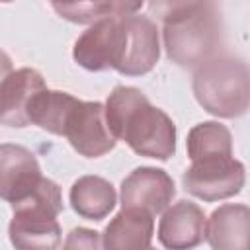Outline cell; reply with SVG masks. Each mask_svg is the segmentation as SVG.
<instances>
[{"label": "cell", "instance_id": "cell-1", "mask_svg": "<svg viewBox=\"0 0 250 250\" xmlns=\"http://www.w3.org/2000/svg\"><path fill=\"white\" fill-rule=\"evenodd\" d=\"M160 57L158 27L146 16H115L92 23L74 43L72 59L86 70L141 76Z\"/></svg>", "mask_w": 250, "mask_h": 250}, {"label": "cell", "instance_id": "cell-9", "mask_svg": "<svg viewBox=\"0 0 250 250\" xmlns=\"http://www.w3.org/2000/svg\"><path fill=\"white\" fill-rule=\"evenodd\" d=\"M43 174L35 154L14 143L0 145V199L10 205L29 195Z\"/></svg>", "mask_w": 250, "mask_h": 250}, {"label": "cell", "instance_id": "cell-4", "mask_svg": "<svg viewBox=\"0 0 250 250\" xmlns=\"http://www.w3.org/2000/svg\"><path fill=\"white\" fill-rule=\"evenodd\" d=\"M12 211L8 234L16 250H59L61 225L57 215L62 211V195L53 180L43 176L29 195L12 203Z\"/></svg>", "mask_w": 250, "mask_h": 250}, {"label": "cell", "instance_id": "cell-5", "mask_svg": "<svg viewBox=\"0 0 250 250\" xmlns=\"http://www.w3.org/2000/svg\"><path fill=\"white\" fill-rule=\"evenodd\" d=\"M193 94L199 105L217 117H238L248 109V66L238 57L217 55L193 72Z\"/></svg>", "mask_w": 250, "mask_h": 250}, {"label": "cell", "instance_id": "cell-2", "mask_svg": "<svg viewBox=\"0 0 250 250\" xmlns=\"http://www.w3.org/2000/svg\"><path fill=\"white\" fill-rule=\"evenodd\" d=\"M105 123L115 141H125L133 152L168 160L176 152V125L133 86H115L105 105Z\"/></svg>", "mask_w": 250, "mask_h": 250}, {"label": "cell", "instance_id": "cell-8", "mask_svg": "<svg viewBox=\"0 0 250 250\" xmlns=\"http://www.w3.org/2000/svg\"><path fill=\"white\" fill-rule=\"evenodd\" d=\"M176 195L174 180L160 168L141 166L121 182L123 209H139L148 215L162 213Z\"/></svg>", "mask_w": 250, "mask_h": 250}, {"label": "cell", "instance_id": "cell-18", "mask_svg": "<svg viewBox=\"0 0 250 250\" xmlns=\"http://www.w3.org/2000/svg\"><path fill=\"white\" fill-rule=\"evenodd\" d=\"M10 72H12V59L0 49V84H2V80H4Z\"/></svg>", "mask_w": 250, "mask_h": 250}, {"label": "cell", "instance_id": "cell-10", "mask_svg": "<svg viewBox=\"0 0 250 250\" xmlns=\"http://www.w3.org/2000/svg\"><path fill=\"white\" fill-rule=\"evenodd\" d=\"M205 225L203 209L182 199L164 211L158 225V240L168 250H193L205 238Z\"/></svg>", "mask_w": 250, "mask_h": 250}, {"label": "cell", "instance_id": "cell-7", "mask_svg": "<svg viewBox=\"0 0 250 250\" xmlns=\"http://www.w3.org/2000/svg\"><path fill=\"white\" fill-rule=\"evenodd\" d=\"M61 137H66L70 146L86 158L104 156L117 143L105 123L104 104L82 102L78 98L64 117Z\"/></svg>", "mask_w": 250, "mask_h": 250}, {"label": "cell", "instance_id": "cell-13", "mask_svg": "<svg viewBox=\"0 0 250 250\" xmlns=\"http://www.w3.org/2000/svg\"><path fill=\"white\" fill-rule=\"evenodd\" d=\"M154 232L152 215L139 209H121L104 229V250H146Z\"/></svg>", "mask_w": 250, "mask_h": 250}, {"label": "cell", "instance_id": "cell-11", "mask_svg": "<svg viewBox=\"0 0 250 250\" xmlns=\"http://www.w3.org/2000/svg\"><path fill=\"white\" fill-rule=\"evenodd\" d=\"M45 88V80L35 68L12 70L0 84V123L8 127L29 125V104Z\"/></svg>", "mask_w": 250, "mask_h": 250}, {"label": "cell", "instance_id": "cell-14", "mask_svg": "<svg viewBox=\"0 0 250 250\" xmlns=\"http://www.w3.org/2000/svg\"><path fill=\"white\" fill-rule=\"evenodd\" d=\"M117 203V193L113 186L100 176H82L70 188L72 209L90 221H102L113 211Z\"/></svg>", "mask_w": 250, "mask_h": 250}, {"label": "cell", "instance_id": "cell-12", "mask_svg": "<svg viewBox=\"0 0 250 250\" xmlns=\"http://www.w3.org/2000/svg\"><path fill=\"white\" fill-rule=\"evenodd\" d=\"M205 238L213 250H250V209L244 203L217 207L207 225Z\"/></svg>", "mask_w": 250, "mask_h": 250}, {"label": "cell", "instance_id": "cell-3", "mask_svg": "<svg viewBox=\"0 0 250 250\" xmlns=\"http://www.w3.org/2000/svg\"><path fill=\"white\" fill-rule=\"evenodd\" d=\"M162 39L166 55L184 68H197L217 57L223 45V21L213 2L162 4Z\"/></svg>", "mask_w": 250, "mask_h": 250}, {"label": "cell", "instance_id": "cell-19", "mask_svg": "<svg viewBox=\"0 0 250 250\" xmlns=\"http://www.w3.org/2000/svg\"><path fill=\"white\" fill-rule=\"evenodd\" d=\"M146 250H156V248H146Z\"/></svg>", "mask_w": 250, "mask_h": 250}, {"label": "cell", "instance_id": "cell-17", "mask_svg": "<svg viewBox=\"0 0 250 250\" xmlns=\"http://www.w3.org/2000/svg\"><path fill=\"white\" fill-rule=\"evenodd\" d=\"M62 250H102L100 232H96L92 229H84V227L72 229L66 234Z\"/></svg>", "mask_w": 250, "mask_h": 250}, {"label": "cell", "instance_id": "cell-6", "mask_svg": "<svg viewBox=\"0 0 250 250\" xmlns=\"http://www.w3.org/2000/svg\"><path fill=\"white\" fill-rule=\"evenodd\" d=\"M246 182L244 164L232 154H211L191 160L182 184L188 193L203 201H219L240 193Z\"/></svg>", "mask_w": 250, "mask_h": 250}, {"label": "cell", "instance_id": "cell-15", "mask_svg": "<svg viewBox=\"0 0 250 250\" xmlns=\"http://www.w3.org/2000/svg\"><path fill=\"white\" fill-rule=\"evenodd\" d=\"M143 8V2H74L59 4L53 2V10L74 23H96L115 16H133Z\"/></svg>", "mask_w": 250, "mask_h": 250}, {"label": "cell", "instance_id": "cell-16", "mask_svg": "<svg viewBox=\"0 0 250 250\" xmlns=\"http://www.w3.org/2000/svg\"><path fill=\"white\" fill-rule=\"evenodd\" d=\"M186 146L189 160H197L211 154H232V137L223 123L203 121L189 129Z\"/></svg>", "mask_w": 250, "mask_h": 250}]
</instances>
